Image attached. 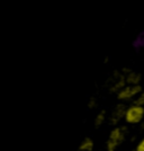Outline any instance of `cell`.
Masks as SVG:
<instances>
[{"label": "cell", "instance_id": "cell-6", "mask_svg": "<svg viewBox=\"0 0 144 151\" xmlns=\"http://www.w3.org/2000/svg\"><path fill=\"white\" fill-rule=\"evenodd\" d=\"M133 151H136V150H133Z\"/></svg>", "mask_w": 144, "mask_h": 151}, {"label": "cell", "instance_id": "cell-5", "mask_svg": "<svg viewBox=\"0 0 144 151\" xmlns=\"http://www.w3.org/2000/svg\"><path fill=\"white\" fill-rule=\"evenodd\" d=\"M135 150H136V151H144V138L138 143V145H136V149H135Z\"/></svg>", "mask_w": 144, "mask_h": 151}, {"label": "cell", "instance_id": "cell-3", "mask_svg": "<svg viewBox=\"0 0 144 151\" xmlns=\"http://www.w3.org/2000/svg\"><path fill=\"white\" fill-rule=\"evenodd\" d=\"M141 90H142L141 86H138V85H132V86H128V87L120 89L118 95H117V97H118L120 101H127V99H131L134 96L140 94Z\"/></svg>", "mask_w": 144, "mask_h": 151}, {"label": "cell", "instance_id": "cell-2", "mask_svg": "<svg viewBox=\"0 0 144 151\" xmlns=\"http://www.w3.org/2000/svg\"><path fill=\"white\" fill-rule=\"evenodd\" d=\"M124 138V134L120 127H116L109 134V138L107 140V151H115L122 143Z\"/></svg>", "mask_w": 144, "mask_h": 151}, {"label": "cell", "instance_id": "cell-1", "mask_svg": "<svg viewBox=\"0 0 144 151\" xmlns=\"http://www.w3.org/2000/svg\"><path fill=\"white\" fill-rule=\"evenodd\" d=\"M144 117V106L134 104L126 109L124 119L128 124H138Z\"/></svg>", "mask_w": 144, "mask_h": 151}, {"label": "cell", "instance_id": "cell-4", "mask_svg": "<svg viewBox=\"0 0 144 151\" xmlns=\"http://www.w3.org/2000/svg\"><path fill=\"white\" fill-rule=\"evenodd\" d=\"M94 149V141L90 138H85L80 143L78 151H92Z\"/></svg>", "mask_w": 144, "mask_h": 151}]
</instances>
